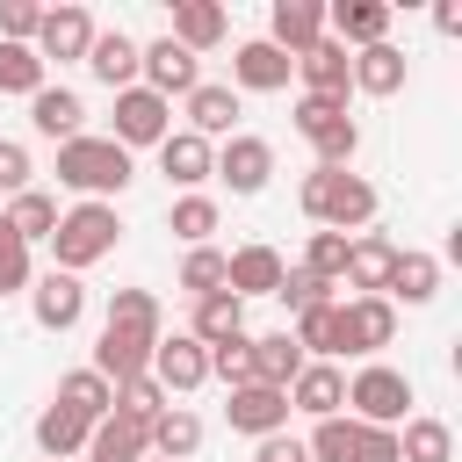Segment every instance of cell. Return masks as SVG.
<instances>
[{
	"label": "cell",
	"mask_w": 462,
	"mask_h": 462,
	"mask_svg": "<svg viewBox=\"0 0 462 462\" xmlns=\"http://www.w3.org/2000/svg\"><path fill=\"white\" fill-rule=\"evenodd\" d=\"M159 296L152 289H116L108 296V318H101V339H94V375L101 383H130L152 368V346H159Z\"/></svg>",
	"instance_id": "1"
},
{
	"label": "cell",
	"mask_w": 462,
	"mask_h": 462,
	"mask_svg": "<svg viewBox=\"0 0 462 462\" xmlns=\"http://www.w3.org/2000/svg\"><path fill=\"white\" fill-rule=\"evenodd\" d=\"M296 202H303V217L318 231H339V238L375 224V188L361 173H339V166H310L303 188H296Z\"/></svg>",
	"instance_id": "2"
},
{
	"label": "cell",
	"mask_w": 462,
	"mask_h": 462,
	"mask_svg": "<svg viewBox=\"0 0 462 462\" xmlns=\"http://www.w3.org/2000/svg\"><path fill=\"white\" fill-rule=\"evenodd\" d=\"M116 238H123L116 202H72V209H58L51 267H58V274H87L94 260H108V253H116Z\"/></svg>",
	"instance_id": "3"
},
{
	"label": "cell",
	"mask_w": 462,
	"mask_h": 462,
	"mask_svg": "<svg viewBox=\"0 0 462 462\" xmlns=\"http://www.w3.org/2000/svg\"><path fill=\"white\" fill-rule=\"evenodd\" d=\"M58 188H79L87 202H108L130 188V152L116 137H72L58 144Z\"/></svg>",
	"instance_id": "4"
},
{
	"label": "cell",
	"mask_w": 462,
	"mask_h": 462,
	"mask_svg": "<svg viewBox=\"0 0 462 462\" xmlns=\"http://www.w3.org/2000/svg\"><path fill=\"white\" fill-rule=\"evenodd\" d=\"M296 137H310L318 166H339V173H346V159L361 152V123L346 116V101H325V94H303V101H296Z\"/></svg>",
	"instance_id": "5"
},
{
	"label": "cell",
	"mask_w": 462,
	"mask_h": 462,
	"mask_svg": "<svg viewBox=\"0 0 462 462\" xmlns=\"http://www.w3.org/2000/svg\"><path fill=\"white\" fill-rule=\"evenodd\" d=\"M346 404H354L346 419H361V426H390V433H397V426L411 419V375H397L390 361H368V368L346 383Z\"/></svg>",
	"instance_id": "6"
},
{
	"label": "cell",
	"mask_w": 462,
	"mask_h": 462,
	"mask_svg": "<svg viewBox=\"0 0 462 462\" xmlns=\"http://www.w3.org/2000/svg\"><path fill=\"white\" fill-rule=\"evenodd\" d=\"M137 87H152L159 101H188L195 87H202V58L195 51H180L173 36H152V43H137Z\"/></svg>",
	"instance_id": "7"
},
{
	"label": "cell",
	"mask_w": 462,
	"mask_h": 462,
	"mask_svg": "<svg viewBox=\"0 0 462 462\" xmlns=\"http://www.w3.org/2000/svg\"><path fill=\"white\" fill-rule=\"evenodd\" d=\"M87 43H94V14H87V7H43V22H36V43H29V51H36V58H43V72H51V65H72V58L87 65Z\"/></svg>",
	"instance_id": "8"
},
{
	"label": "cell",
	"mask_w": 462,
	"mask_h": 462,
	"mask_svg": "<svg viewBox=\"0 0 462 462\" xmlns=\"http://www.w3.org/2000/svg\"><path fill=\"white\" fill-rule=\"evenodd\" d=\"M217 180H224L231 195H260V188L274 180V144H267V137L231 130V137L217 144Z\"/></svg>",
	"instance_id": "9"
},
{
	"label": "cell",
	"mask_w": 462,
	"mask_h": 462,
	"mask_svg": "<svg viewBox=\"0 0 462 462\" xmlns=\"http://www.w3.org/2000/svg\"><path fill=\"white\" fill-rule=\"evenodd\" d=\"M173 130V101H159L152 87H123L116 94V144L137 152V144H159Z\"/></svg>",
	"instance_id": "10"
},
{
	"label": "cell",
	"mask_w": 462,
	"mask_h": 462,
	"mask_svg": "<svg viewBox=\"0 0 462 462\" xmlns=\"http://www.w3.org/2000/svg\"><path fill=\"white\" fill-rule=\"evenodd\" d=\"M397 253H404L397 238H383V231H354V238H346V267H339V282H346L354 296H383Z\"/></svg>",
	"instance_id": "11"
},
{
	"label": "cell",
	"mask_w": 462,
	"mask_h": 462,
	"mask_svg": "<svg viewBox=\"0 0 462 462\" xmlns=\"http://www.w3.org/2000/svg\"><path fill=\"white\" fill-rule=\"evenodd\" d=\"M29 318H36L43 332H72V325L87 318V282H79V274H58V267L36 274V282H29Z\"/></svg>",
	"instance_id": "12"
},
{
	"label": "cell",
	"mask_w": 462,
	"mask_h": 462,
	"mask_svg": "<svg viewBox=\"0 0 462 462\" xmlns=\"http://www.w3.org/2000/svg\"><path fill=\"white\" fill-rule=\"evenodd\" d=\"M397 339V303L383 296H346L339 303V346L346 354H383Z\"/></svg>",
	"instance_id": "13"
},
{
	"label": "cell",
	"mask_w": 462,
	"mask_h": 462,
	"mask_svg": "<svg viewBox=\"0 0 462 462\" xmlns=\"http://www.w3.org/2000/svg\"><path fill=\"white\" fill-rule=\"evenodd\" d=\"M152 383H159L166 397L202 390V383H209V346H202V339H188V332L159 339V346H152Z\"/></svg>",
	"instance_id": "14"
},
{
	"label": "cell",
	"mask_w": 462,
	"mask_h": 462,
	"mask_svg": "<svg viewBox=\"0 0 462 462\" xmlns=\"http://www.w3.org/2000/svg\"><path fill=\"white\" fill-rule=\"evenodd\" d=\"M224 419H231V433H253V440L289 433V390L245 383V390H231V397H224Z\"/></svg>",
	"instance_id": "15"
},
{
	"label": "cell",
	"mask_w": 462,
	"mask_h": 462,
	"mask_svg": "<svg viewBox=\"0 0 462 462\" xmlns=\"http://www.w3.org/2000/svg\"><path fill=\"white\" fill-rule=\"evenodd\" d=\"M289 72H296V58H282L267 36H253V43L231 51V94H282Z\"/></svg>",
	"instance_id": "16"
},
{
	"label": "cell",
	"mask_w": 462,
	"mask_h": 462,
	"mask_svg": "<svg viewBox=\"0 0 462 462\" xmlns=\"http://www.w3.org/2000/svg\"><path fill=\"white\" fill-rule=\"evenodd\" d=\"M325 36L346 43V51L390 43V0H339V7H325Z\"/></svg>",
	"instance_id": "17"
},
{
	"label": "cell",
	"mask_w": 462,
	"mask_h": 462,
	"mask_svg": "<svg viewBox=\"0 0 462 462\" xmlns=\"http://www.w3.org/2000/svg\"><path fill=\"white\" fill-rule=\"evenodd\" d=\"M296 79H303V94L346 101V87H354V51H346V43H332V36H318V43L296 58Z\"/></svg>",
	"instance_id": "18"
},
{
	"label": "cell",
	"mask_w": 462,
	"mask_h": 462,
	"mask_svg": "<svg viewBox=\"0 0 462 462\" xmlns=\"http://www.w3.org/2000/svg\"><path fill=\"white\" fill-rule=\"evenodd\" d=\"M159 173H166L173 188H188V195H195V188L217 173V144H209V137H195V130H166V137H159Z\"/></svg>",
	"instance_id": "19"
},
{
	"label": "cell",
	"mask_w": 462,
	"mask_h": 462,
	"mask_svg": "<svg viewBox=\"0 0 462 462\" xmlns=\"http://www.w3.org/2000/svg\"><path fill=\"white\" fill-rule=\"evenodd\" d=\"M282 253L274 245H238V253H224V289L238 296V303H253V296H274L282 289Z\"/></svg>",
	"instance_id": "20"
},
{
	"label": "cell",
	"mask_w": 462,
	"mask_h": 462,
	"mask_svg": "<svg viewBox=\"0 0 462 462\" xmlns=\"http://www.w3.org/2000/svg\"><path fill=\"white\" fill-rule=\"evenodd\" d=\"M318 36H325V7H318V0H274V7H267V43H274L282 58H303Z\"/></svg>",
	"instance_id": "21"
},
{
	"label": "cell",
	"mask_w": 462,
	"mask_h": 462,
	"mask_svg": "<svg viewBox=\"0 0 462 462\" xmlns=\"http://www.w3.org/2000/svg\"><path fill=\"white\" fill-rule=\"evenodd\" d=\"M29 123H36V137L72 144V137H87V101L72 87H36L29 94Z\"/></svg>",
	"instance_id": "22"
},
{
	"label": "cell",
	"mask_w": 462,
	"mask_h": 462,
	"mask_svg": "<svg viewBox=\"0 0 462 462\" xmlns=\"http://www.w3.org/2000/svg\"><path fill=\"white\" fill-rule=\"evenodd\" d=\"M289 411H310V419H339L346 411V375L332 361H303L296 383H289Z\"/></svg>",
	"instance_id": "23"
},
{
	"label": "cell",
	"mask_w": 462,
	"mask_h": 462,
	"mask_svg": "<svg viewBox=\"0 0 462 462\" xmlns=\"http://www.w3.org/2000/svg\"><path fill=\"white\" fill-rule=\"evenodd\" d=\"M87 72H94L108 94L137 87V36H123V29H94V43H87Z\"/></svg>",
	"instance_id": "24"
},
{
	"label": "cell",
	"mask_w": 462,
	"mask_h": 462,
	"mask_svg": "<svg viewBox=\"0 0 462 462\" xmlns=\"http://www.w3.org/2000/svg\"><path fill=\"white\" fill-rule=\"evenodd\" d=\"M404 79H411V58H404L397 43H368V51H354V87H361V94L390 101V94H404Z\"/></svg>",
	"instance_id": "25"
},
{
	"label": "cell",
	"mask_w": 462,
	"mask_h": 462,
	"mask_svg": "<svg viewBox=\"0 0 462 462\" xmlns=\"http://www.w3.org/2000/svg\"><path fill=\"white\" fill-rule=\"evenodd\" d=\"M224 29H231V14H224L217 0H180L166 36H173L180 51H195V58H202V51H217V43H224Z\"/></svg>",
	"instance_id": "26"
},
{
	"label": "cell",
	"mask_w": 462,
	"mask_h": 462,
	"mask_svg": "<svg viewBox=\"0 0 462 462\" xmlns=\"http://www.w3.org/2000/svg\"><path fill=\"white\" fill-rule=\"evenodd\" d=\"M144 448H152L159 462H188V455L202 448V419H195L188 404H166V411L144 426Z\"/></svg>",
	"instance_id": "27"
},
{
	"label": "cell",
	"mask_w": 462,
	"mask_h": 462,
	"mask_svg": "<svg viewBox=\"0 0 462 462\" xmlns=\"http://www.w3.org/2000/svg\"><path fill=\"white\" fill-rule=\"evenodd\" d=\"M440 296V260L433 253H397V267H390V289H383V303H433Z\"/></svg>",
	"instance_id": "28"
},
{
	"label": "cell",
	"mask_w": 462,
	"mask_h": 462,
	"mask_svg": "<svg viewBox=\"0 0 462 462\" xmlns=\"http://www.w3.org/2000/svg\"><path fill=\"white\" fill-rule=\"evenodd\" d=\"M245 361H253V383L289 390V383H296V368H303V346H296L289 332H260V339L245 346Z\"/></svg>",
	"instance_id": "29"
},
{
	"label": "cell",
	"mask_w": 462,
	"mask_h": 462,
	"mask_svg": "<svg viewBox=\"0 0 462 462\" xmlns=\"http://www.w3.org/2000/svg\"><path fill=\"white\" fill-rule=\"evenodd\" d=\"M51 404H65L72 419H87V426H101L108 411H116V383H101L94 368H72V375H58V397Z\"/></svg>",
	"instance_id": "30"
},
{
	"label": "cell",
	"mask_w": 462,
	"mask_h": 462,
	"mask_svg": "<svg viewBox=\"0 0 462 462\" xmlns=\"http://www.w3.org/2000/svg\"><path fill=\"white\" fill-rule=\"evenodd\" d=\"M231 123H238V94L217 87V79H202V87L188 94V130L217 144V137H231Z\"/></svg>",
	"instance_id": "31"
},
{
	"label": "cell",
	"mask_w": 462,
	"mask_h": 462,
	"mask_svg": "<svg viewBox=\"0 0 462 462\" xmlns=\"http://www.w3.org/2000/svg\"><path fill=\"white\" fill-rule=\"evenodd\" d=\"M245 332V303L231 296V289H217V296H195V318H188V339H202V346H217V339H238Z\"/></svg>",
	"instance_id": "32"
},
{
	"label": "cell",
	"mask_w": 462,
	"mask_h": 462,
	"mask_svg": "<svg viewBox=\"0 0 462 462\" xmlns=\"http://www.w3.org/2000/svg\"><path fill=\"white\" fill-rule=\"evenodd\" d=\"M7 238H22V245H36V238H51L58 231V202L43 195V188H22V195H7Z\"/></svg>",
	"instance_id": "33"
},
{
	"label": "cell",
	"mask_w": 462,
	"mask_h": 462,
	"mask_svg": "<svg viewBox=\"0 0 462 462\" xmlns=\"http://www.w3.org/2000/svg\"><path fill=\"white\" fill-rule=\"evenodd\" d=\"M144 455H152V448H144V426H137V419H116V411H108V419L87 433V462H144Z\"/></svg>",
	"instance_id": "34"
},
{
	"label": "cell",
	"mask_w": 462,
	"mask_h": 462,
	"mask_svg": "<svg viewBox=\"0 0 462 462\" xmlns=\"http://www.w3.org/2000/svg\"><path fill=\"white\" fill-rule=\"evenodd\" d=\"M87 433H94V426H87V419H72L65 404H43V411H36V448H43V462L79 455V448H87Z\"/></svg>",
	"instance_id": "35"
},
{
	"label": "cell",
	"mask_w": 462,
	"mask_h": 462,
	"mask_svg": "<svg viewBox=\"0 0 462 462\" xmlns=\"http://www.w3.org/2000/svg\"><path fill=\"white\" fill-rule=\"evenodd\" d=\"M397 462H455V426L448 419H404Z\"/></svg>",
	"instance_id": "36"
},
{
	"label": "cell",
	"mask_w": 462,
	"mask_h": 462,
	"mask_svg": "<svg viewBox=\"0 0 462 462\" xmlns=\"http://www.w3.org/2000/svg\"><path fill=\"white\" fill-rule=\"evenodd\" d=\"M289 339L303 346V361H332V354H346V346H339V303H318V310H303Z\"/></svg>",
	"instance_id": "37"
},
{
	"label": "cell",
	"mask_w": 462,
	"mask_h": 462,
	"mask_svg": "<svg viewBox=\"0 0 462 462\" xmlns=\"http://www.w3.org/2000/svg\"><path fill=\"white\" fill-rule=\"evenodd\" d=\"M166 404H173V397L152 383V368H144V375H130V383H116V419H137V426H152Z\"/></svg>",
	"instance_id": "38"
},
{
	"label": "cell",
	"mask_w": 462,
	"mask_h": 462,
	"mask_svg": "<svg viewBox=\"0 0 462 462\" xmlns=\"http://www.w3.org/2000/svg\"><path fill=\"white\" fill-rule=\"evenodd\" d=\"M166 231H173L180 245H209V231H217V202H209V195H180L173 217H166Z\"/></svg>",
	"instance_id": "39"
},
{
	"label": "cell",
	"mask_w": 462,
	"mask_h": 462,
	"mask_svg": "<svg viewBox=\"0 0 462 462\" xmlns=\"http://www.w3.org/2000/svg\"><path fill=\"white\" fill-rule=\"evenodd\" d=\"M36 87H51L43 79V58L29 43H0V94H36Z\"/></svg>",
	"instance_id": "40"
},
{
	"label": "cell",
	"mask_w": 462,
	"mask_h": 462,
	"mask_svg": "<svg viewBox=\"0 0 462 462\" xmlns=\"http://www.w3.org/2000/svg\"><path fill=\"white\" fill-rule=\"evenodd\" d=\"M180 289H188V296H217V289H224V253H217V245H188Z\"/></svg>",
	"instance_id": "41"
},
{
	"label": "cell",
	"mask_w": 462,
	"mask_h": 462,
	"mask_svg": "<svg viewBox=\"0 0 462 462\" xmlns=\"http://www.w3.org/2000/svg\"><path fill=\"white\" fill-rule=\"evenodd\" d=\"M332 289H339V282H318V274H303V267H289V274H282V289H274V296H282V303H289V318H303V310H318V303H339V296H332Z\"/></svg>",
	"instance_id": "42"
},
{
	"label": "cell",
	"mask_w": 462,
	"mask_h": 462,
	"mask_svg": "<svg viewBox=\"0 0 462 462\" xmlns=\"http://www.w3.org/2000/svg\"><path fill=\"white\" fill-rule=\"evenodd\" d=\"M245 346H253V332H238V339H217V346H209V375H217L224 390H245V383H253Z\"/></svg>",
	"instance_id": "43"
},
{
	"label": "cell",
	"mask_w": 462,
	"mask_h": 462,
	"mask_svg": "<svg viewBox=\"0 0 462 462\" xmlns=\"http://www.w3.org/2000/svg\"><path fill=\"white\" fill-rule=\"evenodd\" d=\"M303 455H310V462H346V455H354V419H346V411H339V419H318L310 440H303Z\"/></svg>",
	"instance_id": "44"
},
{
	"label": "cell",
	"mask_w": 462,
	"mask_h": 462,
	"mask_svg": "<svg viewBox=\"0 0 462 462\" xmlns=\"http://www.w3.org/2000/svg\"><path fill=\"white\" fill-rule=\"evenodd\" d=\"M339 267H346V238H339V231H310V245H303V274L339 282Z\"/></svg>",
	"instance_id": "45"
},
{
	"label": "cell",
	"mask_w": 462,
	"mask_h": 462,
	"mask_svg": "<svg viewBox=\"0 0 462 462\" xmlns=\"http://www.w3.org/2000/svg\"><path fill=\"white\" fill-rule=\"evenodd\" d=\"M29 282H36V267H29V245L0 231V296H22Z\"/></svg>",
	"instance_id": "46"
},
{
	"label": "cell",
	"mask_w": 462,
	"mask_h": 462,
	"mask_svg": "<svg viewBox=\"0 0 462 462\" xmlns=\"http://www.w3.org/2000/svg\"><path fill=\"white\" fill-rule=\"evenodd\" d=\"M36 22H43L36 0H0V43H36Z\"/></svg>",
	"instance_id": "47"
},
{
	"label": "cell",
	"mask_w": 462,
	"mask_h": 462,
	"mask_svg": "<svg viewBox=\"0 0 462 462\" xmlns=\"http://www.w3.org/2000/svg\"><path fill=\"white\" fill-rule=\"evenodd\" d=\"M346 462H397V433L390 426H361L354 419V455Z\"/></svg>",
	"instance_id": "48"
},
{
	"label": "cell",
	"mask_w": 462,
	"mask_h": 462,
	"mask_svg": "<svg viewBox=\"0 0 462 462\" xmlns=\"http://www.w3.org/2000/svg\"><path fill=\"white\" fill-rule=\"evenodd\" d=\"M29 188V144L0 137V195H22Z\"/></svg>",
	"instance_id": "49"
},
{
	"label": "cell",
	"mask_w": 462,
	"mask_h": 462,
	"mask_svg": "<svg viewBox=\"0 0 462 462\" xmlns=\"http://www.w3.org/2000/svg\"><path fill=\"white\" fill-rule=\"evenodd\" d=\"M253 462H310V455H303V440H296V433H267V440L253 448Z\"/></svg>",
	"instance_id": "50"
},
{
	"label": "cell",
	"mask_w": 462,
	"mask_h": 462,
	"mask_svg": "<svg viewBox=\"0 0 462 462\" xmlns=\"http://www.w3.org/2000/svg\"><path fill=\"white\" fill-rule=\"evenodd\" d=\"M433 29H440V36H462V0H440V7H433Z\"/></svg>",
	"instance_id": "51"
},
{
	"label": "cell",
	"mask_w": 462,
	"mask_h": 462,
	"mask_svg": "<svg viewBox=\"0 0 462 462\" xmlns=\"http://www.w3.org/2000/svg\"><path fill=\"white\" fill-rule=\"evenodd\" d=\"M144 462H159V455H144Z\"/></svg>",
	"instance_id": "52"
},
{
	"label": "cell",
	"mask_w": 462,
	"mask_h": 462,
	"mask_svg": "<svg viewBox=\"0 0 462 462\" xmlns=\"http://www.w3.org/2000/svg\"><path fill=\"white\" fill-rule=\"evenodd\" d=\"M0 231H7V224H0Z\"/></svg>",
	"instance_id": "53"
}]
</instances>
